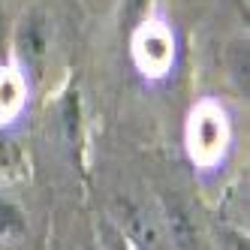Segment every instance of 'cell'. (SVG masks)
<instances>
[{
  "label": "cell",
  "instance_id": "12",
  "mask_svg": "<svg viewBox=\"0 0 250 250\" xmlns=\"http://www.w3.org/2000/svg\"><path fill=\"white\" fill-rule=\"evenodd\" d=\"M223 250H247V238H241L238 232H220Z\"/></svg>",
  "mask_w": 250,
  "mask_h": 250
},
{
  "label": "cell",
  "instance_id": "8",
  "mask_svg": "<svg viewBox=\"0 0 250 250\" xmlns=\"http://www.w3.org/2000/svg\"><path fill=\"white\" fill-rule=\"evenodd\" d=\"M232 76H235L241 91H247V42L232 45Z\"/></svg>",
  "mask_w": 250,
  "mask_h": 250
},
{
  "label": "cell",
  "instance_id": "4",
  "mask_svg": "<svg viewBox=\"0 0 250 250\" xmlns=\"http://www.w3.org/2000/svg\"><path fill=\"white\" fill-rule=\"evenodd\" d=\"M124 238L133 250H172L166 229L148 208L142 205H127V217H124Z\"/></svg>",
  "mask_w": 250,
  "mask_h": 250
},
{
  "label": "cell",
  "instance_id": "9",
  "mask_svg": "<svg viewBox=\"0 0 250 250\" xmlns=\"http://www.w3.org/2000/svg\"><path fill=\"white\" fill-rule=\"evenodd\" d=\"M148 3L151 0H124V12H121V21L127 27H139L142 19L148 12Z\"/></svg>",
  "mask_w": 250,
  "mask_h": 250
},
{
  "label": "cell",
  "instance_id": "3",
  "mask_svg": "<svg viewBox=\"0 0 250 250\" xmlns=\"http://www.w3.org/2000/svg\"><path fill=\"white\" fill-rule=\"evenodd\" d=\"M15 48L30 73H40L48 55V19L42 12H27L15 30Z\"/></svg>",
  "mask_w": 250,
  "mask_h": 250
},
{
  "label": "cell",
  "instance_id": "10",
  "mask_svg": "<svg viewBox=\"0 0 250 250\" xmlns=\"http://www.w3.org/2000/svg\"><path fill=\"white\" fill-rule=\"evenodd\" d=\"M63 127H66L69 139H76V133H79V97L76 94H69L63 103Z\"/></svg>",
  "mask_w": 250,
  "mask_h": 250
},
{
  "label": "cell",
  "instance_id": "7",
  "mask_svg": "<svg viewBox=\"0 0 250 250\" xmlns=\"http://www.w3.org/2000/svg\"><path fill=\"white\" fill-rule=\"evenodd\" d=\"M24 229H27L24 211L12 199H3V196H0V235L3 238H21Z\"/></svg>",
  "mask_w": 250,
  "mask_h": 250
},
{
  "label": "cell",
  "instance_id": "11",
  "mask_svg": "<svg viewBox=\"0 0 250 250\" xmlns=\"http://www.w3.org/2000/svg\"><path fill=\"white\" fill-rule=\"evenodd\" d=\"M100 235H103V250H133L127 244V238H124V232L115 229V226H109V223L100 229Z\"/></svg>",
  "mask_w": 250,
  "mask_h": 250
},
{
  "label": "cell",
  "instance_id": "2",
  "mask_svg": "<svg viewBox=\"0 0 250 250\" xmlns=\"http://www.w3.org/2000/svg\"><path fill=\"white\" fill-rule=\"evenodd\" d=\"M133 55H136V63L148 76H163L175 58V45H172L169 30H163L160 24H142L136 30V40H133Z\"/></svg>",
  "mask_w": 250,
  "mask_h": 250
},
{
  "label": "cell",
  "instance_id": "1",
  "mask_svg": "<svg viewBox=\"0 0 250 250\" xmlns=\"http://www.w3.org/2000/svg\"><path fill=\"white\" fill-rule=\"evenodd\" d=\"M190 154L199 160V163H214L229 142V127H226V115L217 109V105H199L190 118Z\"/></svg>",
  "mask_w": 250,
  "mask_h": 250
},
{
  "label": "cell",
  "instance_id": "5",
  "mask_svg": "<svg viewBox=\"0 0 250 250\" xmlns=\"http://www.w3.org/2000/svg\"><path fill=\"white\" fill-rule=\"evenodd\" d=\"M163 229H166V238L172 244V250H196L199 247V238H196V223L187 214V208L181 202H166L163 205Z\"/></svg>",
  "mask_w": 250,
  "mask_h": 250
},
{
  "label": "cell",
  "instance_id": "6",
  "mask_svg": "<svg viewBox=\"0 0 250 250\" xmlns=\"http://www.w3.org/2000/svg\"><path fill=\"white\" fill-rule=\"evenodd\" d=\"M24 105V79L15 69H0V121H9Z\"/></svg>",
  "mask_w": 250,
  "mask_h": 250
}]
</instances>
